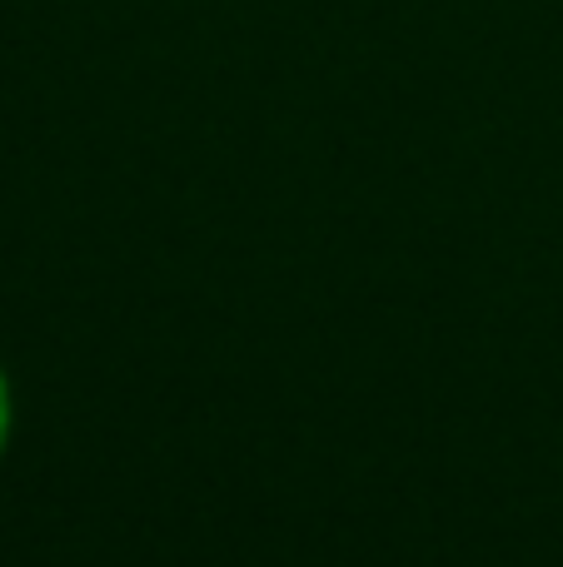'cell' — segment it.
<instances>
[{"label":"cell","mask_w":563,"mask_h":567,"mask_svg":"<svg viewBox=\"0 0 563 567\" xmlns=\"http://www.w3.org/2000/svg\"><path fill=\"white\" fill-rule=\"evenodd\" d=\"M6 429H10V393H6V379H0V443H6Z\"/></svg>","instance_id":"cell-1"}]
</instances>
